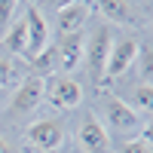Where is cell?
<instances>
[{"mask_svg": "<svg viewBox=\"0 0 153 153\" xmlns=\"http://www.w3.org/2000/svg\"><path fill=\"white\" fill-rule=\"evenodd\" d=\"M138 52H141V40H135V37H113L110 52H107V65H104V76L117 80V76L129 74L138 61Z\"/></svg>", "mask_w": 153, "mask_h": 153, "instance_id": "1", "label": "cell"}, {"mask_svg": "<svg viewBox=\"0 0 153 153\" xmlns=\"http://www.w3.org/2000/svg\"><path fill=\"white\" fill-rule=\"evenodd\" d=\"M113 34L107 25H98V28L86 37V52H83V65L89 68L92 80H101L104 76V65H107V52H110Z\"/></svg>", "mask_w": 153, "mask_h": 153, "instance_id": "2", "label": "cell"}, {"mask_svg": "<svg viewBox=\"0 0 153 153\" xmlns=\"http://www.w3.org/2000/svg\"><path fill=\"white\" fill-rule=\"evenodd\" d=\"M104 120H107L110 129L120 132V135H135L144 126V117L123 98H104Z\"/></svg>", "mask_w": 153, "mask_h": 153, "instance_id": "3", "label": "cell"}, {"mask_svg": "<svg viewBox=\"0 0 153 153\" xmlns=\"http://www.w3.org/2000/svg\"><path fill=\"white\" fill-rule=\"evenodd\" d=\"M65 138H68V132H65V123L61 120H49L46 117V120H37V123L28 126V141L37 150L52 153V150H58L65 144Z\"/></svg>", "mask_w": 153, "mask_h": 153, "instance_id": "4", "label": "cell"}, {"mask_svg": "<svg viewBox=\"0 0 153 153\" xmlns=\"http://www.w3.org/2000/svg\"><path fill=\"white\" fill-rule=\"evenodd\" d=\"M43 101H49V104L58 107V110L76 107L83 101V86L76 83V80H71V76H52V80H46Z\"/></svg>", "mask_w": 153, "mask_h": 153, "instance_id": "5", "label": "cell"}, {"mask_svg": "<svg viewBox=\"0 0 153 153\" xmlns=\"http://www.w3.org/2000/svg\"><path fill=\"white\" fill-rule=\"evenodd\" d=\"M76 138L86 153H110V135H107V126L101 123L95 113H83L80 120V129H76Z\"/></svg>", "mask_w": 153, "mask_h": 153, "instance_id": "6", "label": "cell"}, {"mask_svg": "<svg viewBox=\"0 0 153 153\" xmlns=\"http://www.w3.org/2000/svg\"><path fill=\"white\" fill-rule=\"evenodd\" d=\"M43 95H46V80L43 76H28V80L19 83L16 95H12V101H9V110L12 113H31V110L40 107Z\"/></svg>", "mask_w": 153, "mask_h": 153, "instance_id": "7", "label": "cell"}, {"mask_svg": "<svg viewBox=\"0 0 153 153\" xmlns=\"http://www.w3.org/2000/svg\"><path fill=\"white\" fill-rule=\"evenodd\" d=\"M25 25H28V58H37L49 49V25L43 19V12H37L34 6H28L25 12Z\"/></svg>", "mask_w": 153, "mask_h": 153, "instance_id": "8", "label": "cell"}, {"mask_svg": "<svg viewBox=\"0 0 153 153\" xmlns=\"http://www.w3.org/2000/svg\"><path fill=\"white\" fill-rule=\"evenodd\" d=\"M83 52H86V34H83V31L65 34V37H61V43H58V49H55L61 71H65V74L76 71V68L83 65Z\"/></svg>", "mask_w": 153, "mask_h": 153, "instance_id": "9", "label": "cell"}, {"mask_svg": "<svg viewBox=\"0 0 153 153\" xmlns=\"http://www.w3.org/2000/svg\"><path fill=\"white\" fill-rule=\"evenodd\" d=\"M89 16H92L89 0H76V3H71V6H65V9L55 12V28H58L61 37H65V34H76V31L86 28Z\"/></svg>", "mask_w": 153, "mask_h": 153, "instance_id": "10", "label": "cell"}, {"mask_svg": "<svg viewBox=\"0 0 153 153\" xmlns=\"http://www.w3.org/2000/svg\"><path fill=\"white\" fill-rule=\"evenodd\" d=\"M3 49L16 58H28V25H25V16L9 22V28L3 31Z\"/></svg>", "mask_w": 153, "mask_h": 153, "instance_id": "11", "label": "cell"}, {"mask_svg": "<svg viewBox=\"0 0 153 153\" xmlns=\"http://www.w3.org/2000/svg\"><path fill=\"white\" fill-rule=\"evenodd\" d=\"M89 6H95L101 16H104L107 22H113V25H129V22H135V9H132L129 0H92Z\"/></svg>", "mask_w": 153, "mask_h": 153, "instance_id": "12", "label": "cell"}, {"mask_svg": "<svg viewBox=\"0 0 153 153\" xmlns=\"http://www.w3.org/2000/svg\"><path fill=\"white\" fill-rule=\"evenodd\" d=\"M132 107H135L138 113H141V117H144V113L153 107V86H150V83H138V86H135V98H132Z\"/></svg>", "mask_w": 153, "mask_h": 153, "instance_id": "13", "label": "cell"}, {"mask_svg": "<svg viewBox=\"0 0 153 153\" xmlns=\"http://www.w3.org/2000/svg\"><path fill=\"white\" fill-rule=\"evenodd\" d=\"M19 65L12 58H6V55H0V89H6V86H12V83H19Z\"/></svg>", "mask_w": 153, "mask_h": 153, "instance_id": "14", "label": "cell"}, {"mask_svg": "<svg viewBox=\"0 0 153 153\" xmlns=\"http://www.w3.org/2000/svg\"><path fill=\"white\" fill-rule=\"evenodd\" d=\"M150 132H144V135H138V138H132V141H126L123 147H120V153H153V147H150V138H147Z\"/></svg>", "mask_w": 153, "mask_h": 153, "instance_id": "15", "label": "cell"}, {"mask_svg": "<svg viewBox=\"0 0 153 153\" xmlns=\"http://www.w3.org/2000/svg\"><path fill=\"white\" fill-rule=\"evenodd\" d=\"M135 65H141V83H150V71H153V49L150 46H141Z\"/></svg>", "mask_w": 153, "mask_h": 153, "instance_id": "16", "label": "cell"}, {"mask_svg": "<svg viewBox=\"0 0 153 153\" xmlns=\"http://www.w3.org/2000/svg\"><path fill=\"white\" fill-rule=\"evenodd\" d=\"M16 9H19V0H0V34H3V28H9Z\"/></svg>", "mask_w": 153, "mask_h": 153, "instance_id": "17", "label": "cell"}, {"mask_svg": "<svg viewBox=\"0 0 153 153\" xmlns=\"http://www.w3.org/2000/svg\"><path fill=\"white\" fill-rule=\"evenodd\" d=\"M71 3H76V0H34V9L37 12H58Z\"/></svg>", "mask_w": 153, "mask_h": 153, "instance_id": "18", "label": "cell"}, {"mask_svg": "<svg viewBox=\"0 0 153 153\" xmlns=\"http://www.w3.org/2000/svg\"><path fill=\"white\" fill-rule=\"evenodd\" d=\"M0 153H16V147H12V141H6V138H0Z\"/></svg>", "mask_w": 153, "mask_h": 153, "instance_id": "19", "label": "cell"}, {"mask_svg": "<svg viewBox=\"0 0 153 153\" xmlns=\"http://www.w3.org/2000/svg\"><path fill=\"white\" fill-rule=\"evenodd\" d=\"M0 101H3V89H0Z\"/></svg>", "mask_w": 153, "mask_h": 153, "instance_id": "20", "label": "cell"}]
</instances>
